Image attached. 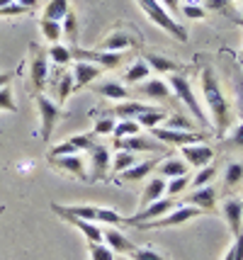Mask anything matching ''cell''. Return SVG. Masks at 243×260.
<instances>
[{"mask_svg":"<svg viewBox=\"0 0 243 260\" xmlns=\"http://www.w3.org/2000/svg\"><path fill=\"white\" fill-rule=\"evenodd\" d=\"M71 141L76 144V148L81 151V153H85V151H90V148L97 144V136L90 132V134H76V136H71Z\"/></svg>","mask_w":243,"mask_h":260,"instance_id":"45","label":"cell"},{"mask_svg":"<svg viewBox=\"0 0 243 260\" xmlns=\"http://www.w3.org/2000/svg\"><path fill=\"white\" fill-rule=\"evenodd\" d=\"M49 83V56L47 49L32 44L29 46V78H27V88L34 92H42Z\"/></svg>","mask_w":243,"mask_h":260,"instance_id":"5","label":"cell"},{"mask_svg":"<svg viewBox=\"0 0 243 260\" xmlns=\"http://www.w3.org/2000/svg\"><path fill=\"white\" fill-rule=\"evenodd\" d=\"M61 22H63V24H61L63 34L71 39V44L76 46V42H78V22H76V15H73V12H68V15H66Z\"/></svg>","mask_w":243,"mask_h":260,"instance_id":"42","label":"cell"},{"mask_svg":"<svg viewBox=\"0 0 243 260\" xmlns=\"http://www.w3.org/2000/svg\"><path fill=\"white\" fill-rule=\"evenodd\" d=\"M47 56L49 61H54L56 66H68L73 63V51H71V46H63V44H49L47 49Z\"/></svg>","mask_w":243,"mask_h":260,"instance_id":"30","label":"cell"},{"mask_svg":"<svg viewBox=\"0 0 243 260\" xmlns=\"http://www.w3.org/2000/svg\"><path fill=\"white\" fill-rule=\"evenodd\" d=\"M168 85H170V90H173V95L178 100L185 102V107L192 112V117H195L197 126H204V132H207L209 126H212V122H209V117L204 114V110H202V105L197 100V95H195V90H192V85H190V80H187L185 73H173V76L168 78Z\"/></svg>","mask_w":243,"mask_h":260,"instance_id":"3","label":"cell"},{"mask_svg":"<svg viewBox=\"0 0 243 260\" xmlns=\"http://www.w3.org/2000/svg\"><path fill=\"white\" fill-rule=\"evenodd\" d=\"M221 214L226 219V224L231 229V234H241L243 231V200L241 197H229L221 204Z\"/></svg>","mask_w":243,"mask_h":260,"instance_id":"16","label":"cell"},{"mask_svg":"<svg viewBox=\"0 0 243 260\" xmlns=\"http://www.w3.org/2000/svg\"><path fill=\"white\" fill-rule=\"evenodd\" d=\"M151 110H156V107H153V105H144V102H134V100H122L107 114H110V117H122V119H136L139 114L151 112Z\"/></svg>","mask_w":243,"mask_h":260,"instance_id":"22","label":"cell"},{"mask_svg":"<svg viewBox=\"0 0 243 260\" xmlns=\"http://www.w3.org/2000/svg\"><path fill=\"white\" fill-rule=\"evenodd\" d=\"M136 153H129V151H117L112 153V163H110V170L112 173H122V170H127L129 166H134L136 163Z\"/></svg>","mask_w":243,"mask_h":260,"instance_id":"32","label":"cell"},{"mask_svg":"<svg viewBox=\"0 0 243 260\" xmlns=\"http://www.w3.org/2000/svg\"><path fill=\"white\" fill-rule=\"evenodd\" d=\"M180 153L185 156L187 166H195V168H204L212 163L214 158V148L207 146L204 141H197V144H185V146H178Z\"/></svg>","mask_w":243,"mask_h":260,"instance_id":"14","label":"cell"},{"mask_svg":"<svg viewBox=\"0 0 243 260\" xmlns=\"http://www.w3.org/2000/svg\"><path fill=\"white\" fill-rule=\"evenodd\" d=\"M238 56H241V61H243V49H241V54H238Z\"/></svg>","mask_w":243,"mask_h":260,"instance_id":"57","label":"cell"},{"mask_svg":"<svg viewBox=\"0 0 243 260\" xmlns=\"http://www.w3.org/2000/svg\"><path fill=\"white\" fill-rule=\"evenodd\" d=\"M105 68L95 66L90 61H73V90H81L85 85H90L95 78H100V73H102Z\"/></svg>","mask_w":243,"mask_h":260,"instance_id":"15","label":"cell"},{"mask_svg":"<svg viewBox=\"0 0 243 260\" xmlns=\"http://www.w3.org/2000/svg\"><path fill=\"white\" fill-rule=\"evenodd\" d=\"M241 182H243V163L231 160V163L226 166V170H224V187H226V190H236Z\"/></svg>","mask_w":243,"mask_h":260,"instance_id":"31","label":"cell"},{"mask_svg":"<svg viewBox=\"0 0 243 260\" xmlns=\"http://www.w3.org/2000/svg\"><path fill=\"white\" fill-rule=\"evenodd\" d=\"M195 122L185 114H170L165 117V129H180V132H195Z\"/></svg>","mask_w":243,"mask_h":260,"instance_id":"37","label":"cell"},{"mask_svg":"<svg viewBox=\"0 0 243 260\" xmlns=\"http://www.w3.org/2000/svg\"><path fill=\"white\" fill-rule=\"evenodd\" d=\"M238 17H241V22H238V24H243V10H241V15H238Z\"/></svg>","mask_w":243,"mask_h":260,"instance_id":"55","label":"cell"},{"mask_svg":"<svg viewBox=\"0 0 243 260\" xmlns=\"http://www.w3.org/2000/svg\"><path fill=\"white\" fill-rule=\"evenodd\" d=\"M187 185H190V175H178V178H170V180L165 182V194H168V197H173V200H180V194L187 190Z\"/></svg>","mask_w":243,"mask_h":260,"instance_id":"34","label":"cell"},{"mask_svg":"<svg viewBox=\"0 0 243 260\" xmlns=\"http://www.w3.org/2000/svg\"><path fill=\"white\" fill-rule=\"evenodd\" d=\"M39 29H42V34H44V39L49 44H56L58 39L63 37L61 22H56V20H39Z\"/></svg>","mask_w":243,"mask_h":260,"instance_id":"33","label":"cell"},{"mask_svg":"<svg viewBox=\"0 0 243 260\" xmlns=\"http://www.w3.org/2000/svg\"><path fill=\"white\" fill-rule=\"evenodd\" d=\"M15 3H20V5L29 8V10H34V8H37V0H15Z\"/></svg>","mask_w":243,"mask_h":260,"instance_id":"53","label":"cell"},{"mask_svg":"<svg viewBox=\"0 0 243 260\" xmlns=\"http://www.w3.org/2000/svg\"><path fill=\"white\" fill-rule=\"evenodd\" d=\"M180 15H185L187 20H204L207 17V10L202 5H195V3H187L180 8Z\"/></svg>","mask_w":243,"mask_h":260,"instance_id":"48","label":"cell"},{"mask_svg":"<svg viewBox=\"0 0 243 260\" xmlns=\"http://www.w3.org/2000/svg\"><path fill=\"white\" fill-rule=\"evenodd\" d=\"M161 163V156H156V158H149V160H136L134 166H129L127 170H122V173H117L119 178L117 182H136V180H144L146 175H151L156 166Z\"/></svg>","mask_w":243,"mask_h":260,"instance_id":"18","label":"cell"},{"mask_svg":"<svg viewBox=\"0 0 243 260\" xmlns=\"http://www.w3.org/2000/svg\"><path fill=\"white\" fill-rule=\"evenodd\" d=\"M71 153H81V151H78L76 144L68 139V141H63V144H58V146L51 148V153H49V156H71Z\"/></svg>","mask_w":243,"mask_h":260,"instance_id":"50","label":"cell"},{"mask_svg":"<svg viewBox=\"0 0 243 260\" xmlns=\"http://www.w3.org/2000/svg\"><path fill=\"white\" fill-rule=\"evenodd\" d=\"M158 175L165 178V180H170V178H178V175H190V170H187V163L180 158H168V160H161L158 166Z\"/></svg>","mask_w":243,"mask_h":260,"instance_id":"27","label":"cell"},{"mask_svg":"<svg viewBox=\"0 0 243 260\" xmlns=\"http://www.w3.org/2000/svg\"><path fill=\"white\" fill-rule=\"evenodd\" d=\"M165 117H168L165 110H158V107H156V110H151V112L139 114V117H136V122H139L144 129H153V126H158L161 122H165Z\"/></svg>","mask_w":243,"mask_h":260,"instance_id":"35","label":"cell"},{"mask_svg":"<svg viewBox=\"0 0 243 260\" xmlns=\"http://www.w3.org/2000/svg\"><path fill=\"white\" fill-rule=\"evenodd\" d=\"M139 95H144L146 100H158V102H168L170 98H175L173 90H170V85L161 78H151V80H144L139 83Z\"/></svg>","mask_w":243,"mask_h":260,"instance_id":"17","label":"cell"},{"mask_svg":"<svg viewBox=\"0 0 243 260\" xmlns=\"http://www.w3.org/2000/svg\"><path fill=\"white\" fill-rule=\"evenodd\" d=\"M12 78H15L12 73H0V88H3V85H10Z\"/></svg>","mask_w":243,"mask_h":260,"instance_id":"52","label":"cell"},{"mask_svg":"<svg viewBox=\"0 0 243 260\" xmlns=\"http://www.w3.org/2000/svg\"><path fill=\"white\" fill-rule=\"evenodd\" d=\"M49 166L58 170H66L71 175H76L78 180L88 182V170H85V160L83 153H71V156H49Z\"/></svg>","mask_w":243,"mask_h":260,"instance_id":"13","label":"cell"},{"mask_svg":"<svg viewBox=\"0 0 243 260\" xmlns=\"http://www.w3.org/2000/svg\"><path fill=\"white\" fill-rule=\"evenodd\" d=\"M71 92H73V73H61V78H58V88H56V100L58 102H66Z\"/></svg>","mask_w":243,"mask_h":260,"instance_id":"39","label":"cell"},{"mask_svg":"<svg viewBox=\"0 0 243 260\" xmlns=\"http://www.w3.org/2000/svg\"><path fill=\"white\" fill-rule=\"evenodd\" d=\"M115 146L119 151H129V153H165V144H161L158 139H153V136H122V139H115Z\"/></svg>","mask_w":243,"mask_h":260,"instance_id":"10","label":"cell"},{"mask_svg":"<svg viewBox=\"0 0 243 260\" xmlns=\"http://www.w3.org/2000/svg\"><path fill=\"white\" fill-rule=\"evenodd\" d=\"M88 250H90V260H115V250L110 248L105 241H100V243H90L88 241Z\"/></svg>","mask_w":243,"mask_h":260,"instance_id":"38","label":"cell"},{"mask_svg":"<svg viewBox=\"0 0 243 260\" xmlns=\"http://www.w3.org/2000/svg\"><path fill=\"white\" fill-rule=\"evenodd\" d=\"M0 212H5V207H3V204H0Z\"/></svg>","mask_w":243,"mask_h":260,"instance_id":"56","label":"cell"},{"mask_svg":"<svg viewBox=\"0 0 243 260\" xmlns=\"http://www.w3.org/2000/svg\"><path fill=\"white\" fill-rule=\"evenodd\" d=\"M73 61H90L100 68H117L124 61V51H100V49H81V46H71Z\"/></svg>","mask_w":243,"mask_h":260,"instance_id":"9","label":"cell"},{"mask_svg":"<svg viewBox=\"0 0 243 260\" xmlns=\"http://www.w3.org/2000/svg\"><path fill=\"white\" fill-rule=\"evenodd\" d=\"M204 212L202 209H197V207H192V204H178V207H173L168 214L158 216V219H153V221H146V224H139V229H168V226H180V224H187V221H192V219H197V216H202Z\"/></svg>","mask_w":243,"mask_h":260,"instance_id":"6","label":"cell"},{"mask_svg":"<svg viewBox=\"0 0 243 260\" xmlns=\"http://www.w3.org/2000/svg\"><path fill=\"white\" fill-rule=\"evenodd\" d=\"M129 258L131 260H168L163 253H158V250H153V248H136L129 253Z\"/></svg>","mask_w":243,"mask_h":260,"instance_id":"46","label":"cell"},{"mask_svg":"<svg viewBox=\"0 0 243 260\" xmlns=\"http://www.w3.org/2000/svg\"><path fill=\"white\" fill-rule=\"evenodd\" d=\"M199 85H202V98L209 107V122L214 126L217 136L224 139V132L231 124V105H229V98L221 88V80L217 76V71L212 66H204L202 73H199Z\"/></svg>","mask_w":243,"mask_h":260,"instance_id":"1","label":"cell"},{"mask_svg":"<svg viewBox=\"0 0 243 260\" xmlns=\"http://www.w3.org/2000/svg\"><path fill=\"white\" fill-rule=\"evenodd\" d=\"M141 132V124L136 119H122V122H117L115 129H112V136L115 139H122V136H134Z\"/></svg>","mask_w":243,"mask_h":260,"instance_id":"36","label":"cell"},{"mask_svg":"<svg viewBox=\"0 0 243 260\" xmlns=\"http://www.w3.org/2000/svg\"><path fill=\"white\" fill-rule=\"evenodd\" d=\"M163 8L168 12H175V15H180V5H178V0H158Z\"/></svg>","mask_w":243,"mask_h":260,"instance_id":"51","label":"cell"},{"mask_svg":"<svg viewBox=\"0 0 243 260\" xmlns=\"http://www.w3.org/2000/svg\"><path fill=\"white\" fill-rule=\"evenodd\" d=\"M68 12H71L68 0H49L47 8H44L42 20H56V22H61V20L68 15Z\"/></svg>","mask_w":243,"mask_h":260,"instance_id":"29","label":"cell"},{"mask_svg":"<svg viewBox=\"0 0 243 260\" xmlns=\"http://www.w3.org/2000/svg\"><path fill=\"white\" fill-rule=\"evenodd\" d=\"M224 260H243V231H241V234H236V236H233L231 248L226 250V255H224Z\"/></svg>","mask_w":243,"mask_h":260,"instance_id":"47","label":"cell"},{"mask_svg":"<svg viewBox=\"0 0 243 260\" xmlns=\"http://www.w3.org/2000/svg\"><path fill=\"white\" fill-rule=\"evenodd\" d=\"M97 95H102V98H107V100H129V90L122 85V83H117V80H102V83H97L93 88Z\"/></svg>","mask_w":243,"mask_h":260,"instance_id":"24","label":"cell"},{"mask_svg":"<svg viewBox=\"0 0 243 260\" xmlns=\"http://www.w3.org/2000/svg\"><path fill=\"white\" fill-rule=\"evenodd\" d=\"M136 3H139V8L144 10V15H146L153 24H158L161 29H165V32L170 34V37H175L178 42H187V29L163 8L158 0H136Z\"/></svg>","mask_w":243,"mask_h":260,"instance_id":"4","label":"cell"},{"mask_svg":"<svg viewBox=\"0 0 243 260\" xmlns=\"http://www.w3.org/2000/svg\"><path fill=\"white\" fill-rule=\"evenodd\" d=\"M56 216L58 219H63V221H68L71 226L78 229L83 236H85V241H90V243H100V241H102V229L97 226L95 221H85V219L73 216V214H56Z\"/></svg>","mask_w":243,"mask_h":260,"instance_id":"20","label":"cell"},{"mask_svg":"<svg viewBox=\"0 0 243 260\" xmlns=\"http://www.w3.org/2000/svg\"><path fill=\"white\" fill-rule=\"evenodd\" d=\"M153 139H158L165 146H185V144H197V141H204L207 132L195 129V132H180V129H165V126H153L149 129Z\"/></svg>","mask_w":243,"mask_h":260,"instance_id":"8","label":"cell"},{"mask_svg":"<svg viewBox=\"0 0 243 260\" xmlns=\"http://www.w3.org/2000/svg\"><path fill=\"white\" fill-rule=\"evenodd\" d=\"M122 260H127V258H122Z\"/></svg>","mask_w":243,"mask_h":260,"instance_id":"58","label":"cell"},{"mask_svg":"<svg viewBox=\"0 0 243 260\" xmlns=\"http://www.w3.org/2000/svg\"><path fill=\"white\" fill-rule=\"evenodd\" d=\"M134 44H139L136 34L127 32V29H119V32H112L100 44V51H124V49H129V46H134Z\"/></svg>","mask_w":243,"mask_h":260,"instance_id":"21","label":"cell"},{"mask_svg":"<svg viewBox=\"0 0 243 260\" xmlns=\"http://www.w3.org/2000/svg\"><path fill=\"white\" fill-rule=\"evenodd\" d=\"M204 5H207V8H212V10H217L219 15H226V17H229V20H233V22H241V17H238V15L229 8V0H204Z\"/></svg>","mask_w":243,"mask_h":260,"instance_id":"41","label":"cell"},{"mask_svg":"<svg viewBox=\"0 0 243 260\" xmlns=\"http://www.w3.org/2000/svg\"><path fill=\"white\" fill-rule=\"evenodd\" d=\"M10 3H15V0H0V8H3V5H10Z\"/></svg>","mask_w":243,"mask_h":260,"instance_id":"54","label":"cell"},{"mask_svg":"<svg viewBox=\"0 0 243 260\" xmlns=\"http://www.w3.org/2000/svg\"><path fill=\"white\" fill-rule=\"evenodd\" d=\"M88 153H90V175H88V182L107 180V170H110V163H112L110 148L105 144H95Z\"/></svg>","mask_w":243,"mask_h":260,"instance_id":"12","label":"cell"},{"mask_svg":"<svg viewBox=\"0 0 243 260\" xmlns=\"http://www.w3.org/2000/svg\"><path fill=\"white\" fill-rule=\"evenodd\" d=\"M0 112H17L15 95H12L10 85H3V88H0Z\"/></svg>","mask_w":243,"mask_h":260,"instance_id":"44","label":"cell"},{"mask_svg":"<svg viewBox=\"0 0 243 260\" xmlns=\"http://www.w3.org/2000/svg\"><path fill=\"white\" fill-rule=\"evenodd\" d=\"M102 241L112 250H115V253H127V255H129L131 250L136 248V243H134V241H129V238L124 236L119 229H115V226L105 229V231H102Z\"/></svg>","mask_w":243,"mask_h":260,"instance_id":"23","label":"cell"},{"mask_svg":"<svg viewBox=\"0 0 243 260\" xmlns=\"http://www.w3.org/2000/svg\"><path fill=\"white\" fill-rule=\"evenodd\" d=\"M51 212L54 214H73L81 216L85 221H95V224H107V226H119L127 224V216H122L115 209L107 207H88V204H76V207H66V204L51 202Z\"/></svg>","mask_w":243,"mask_h":260,"instance_id":"2","label":"cell"},{"mask_svg":"<svg viewBox=\"0 0 243 260\" xmlns=\"http://www.w3.org/2000/svg\"><path fill=\"white\" fill-rule=\"evenodd\" d=\"M161 197H165V178L156 175V178H151V180L146 182V187H144V194H141V207L156 202V200H161Z\"/></svg>","mask_w":243,"mask_h":260,"instance_id":"26","label":"cell"},{"mask_svg":"<svg viewBox=\"0 0 243 260\" xmlns=\"http://www.w3.org/2000/svg\"><path fill=\"white\" fill-rule=\"evenodd\" d=\"M180 202L192 204V207L202 209V212H212V209H214V202H217V190L209 187V185H204V187H195V192L185 194Z\"/></svg>","mask_w":243,"mask_h":260,"instance_id":"19","label":"cell"},{"mask_svg":"<svg viewBox=\"0 0 243 260\" xmlns=\"http://www.w3.org/2000/svg\"><path fill=\"white\" fill-rule=\"evenodd\" d=\"M226 146L243 151V122H241V124L233 126V132L229 134V139H226Z\"/></svg>","mask_w":243,"mask_h":260,"instance_id":"49","label":"cell"},{"mask_svg":"<svg viewBox=\"0 0 243 260\" xmlns=\"http://www.w3.org/2000/svg\"><path fill=\"white\" fill-rule=\"evenodd\" d=\"M180 200H173V197H161V200H156V202L146 204V207H141L136 214L127 216V224H134V226H139V224H146V221H153V219H158V216L168 214L173 207H178Z\"/></svg>","mask_w":243,"mask_h":260,"instance_id":"11","label":"cell"},{"mask_svg":"<svg viewBox=\"0 0 243 260\" xmlns=\"http://www.w3.org/2000/svg\"><path fill=\"white\" fill-rule=\"evenodd\" d=\"M146 78H151V68L144 58H136V61L127 68V73H124V80L131 83V85H139V83H144Z\"/></svg>","mask_w":243,"mask_h":260,"instance_id":"28","label":"cell"},{"mask_svg":"<svg viewBox=\"0 0 243 260\" xmlns=\"http://www.w3.org/2000/svg\"><path fill=\"white\" fill-rule=\"evenodd\" d=\"M144 58H146L151 71H156V73H180L183 71V63H178L168 56H161V54H146Z\"/></svg>","mask_w":243,"mask_h":260,"instance_id":"25","label":"cell"},{"mask_svg":"<svg viewBox=\"0 0 243 260\" xmlns=\"http://www.w3.org/2000/svg\"><path fill=\"white\" fill-rule=\"evenodd\" d=\"M214 178H217V168L209 163V166H204V168H199V173H197L190 182H192V187H204V185H209Z\"/></svg>","mask_w":243,"mask_h":260,"instance_id":"40","label":"cell"},{"mask_svg":"<svg viewBox=\"0 0 243 260\" xmlns=\"http://www.w3.org/2000/svg\"><path fill=\"white\" fill-rule=\"evenodd\" d=\"M115 117H110V114H105V117H97L95 119V126H93V134L95 136H107L112 134V129H115Z\"/></svg>","mask_w":243,"mask_h":260,"instance_id":"43","label":"cell"},{"mask_svg":"<svg viewBox=\"0 0 243 260\" xmlns=\"http://www.w3.org/2000/svg\"><path fill=\"white\" fill-rule=\"evenodd\" d=\"M37 110H39V119H42V139L44 141H49L51 139V134H54V129H56L58 119L63 117V110L58 107L54 100H49L44 92H37Z\"/></svg>","mask_w":243,"mask_h":260,"instance_id":"7","label":"cell"}]
</instances>
